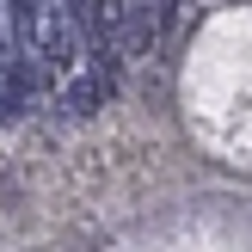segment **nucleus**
<instances>
[{
  "label": "nucleus",
  "mask_w": 252,
  "mask_h": 252,
  "mask_svg": "<svg viewBox=\"0 0 252 252\" xmlns=\"http://www.w3.org/2000/svg\"><path fill=\"white\" fill-rule=\"evenodd\" d=\"M105 93H111V80L98 68H74V74H62V105H68V117H93L98 105H105Z\"/></svg>",
  "instance_id": "nucleus-1"
},
{
  "label": "nucleus",
  "mask_w": 252,
  "mask_h": 252,
  "mask_svg": "<svg viewBox=\"0 0 252 252\" xmlns=\"http://www.w3.org/2000/svg\"><path fill=\"white\" fill-rule=\"evenodd\" d=\"M12 49V19H6V0H0V56Z\"/></svg>",
  "instance_id": "nucleus-2"
}]
</instances>
